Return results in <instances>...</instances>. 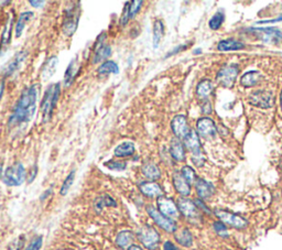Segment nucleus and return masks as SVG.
<instances>
[{"label":"nucleus","instance_id":"obj_16","mask_svg":"<svg viewBox=\"0 0 282 250\" xmlns=\"http://www.w3.org/2000/svg\"><path fill=\"white\" fill-rule=\"evenodd\" d=\"M139 190L143 195L150 199H158L163 195V190L157 182H142L139 184Z\"/></svg>","mask_w":282,"mask_h":250},{"label":"nucleus","instance_id":"obj_34","mask_svg":"<svg viewBox=\"0 0 282 250\" xmlns=\"http://www.w3.org/2000/svg\"><path fill=\"white\" fill-rule=\"evenodd\" d=\"M164 36V25L163 21L157 19L154 22V49H158L161 43L162 38Z\"/></svg>","mask_w":282,"mask_h":250},{"label":"nucleus","instance_id":"obj_47","mask_svg":"<svg viewBox=\"0 0 282 250\" xmlns=\"http://www.w3.org/2000/svg\"><path fill=\"white\" fill-rule=\"evenodd\" d=\"M194 203L197 204L198 208H201V209H202L203 211H205V213H207V214L211 213V210L208 209V208H207L206 205L204 204V202H203L202 200H200V199H199V200H195V201H194Z\"/></svg>","mask_w":282,"mask_h":250},{"label":"nucleus","instance_id":"obj_36","mask_svg":"<svg viewBox=\"0 0 282 250\" xmlns=\"http://www.w3.org/2000/svg\"><path fill=\"white\" fill-rule=\"evenodd\" d=\"M75 180V170L71 171L70 174L65 177V180L63 182V184L61 186V191H60V194L62 196H64L69 193V191L71 189V186L73 185V182Z\"/></svg>","mask_w":282,"mask_h":250},{"label":"nucleus","instance_id":"obj_42","mask_svg":"<svg viewBox=\"0 0 282 250\" xmlns=\"http://www.w3.org/2000/svg\"><path fill=\"white\" fill-rule=\"evenodd\" d=\"M42 243H43L42 236H36L31 240V243L28 245L26 250H40L42 247Z\"/></svg>","mask_w":282,"mask_h":250},{"label":"nucleus","instance_id":"obj_56","mask_svg":"<svg viewBox=\"0 0 282 250\" xmlns=\"http://www.w3.org/2000/svg\"><path fill=\"white\" fill-rule=\"evenodd\" d=\"M280 102H281V108H282V90H281V98H280Z\"/></svg>","mask_w":282,"mask_h":250},{"label":"nucleus","instance_id":"obj_4","mask_svg":"<svg viewBox=\"0 0 282 250\" xmlns=\"http://www.w3.org/2000/svg\"><path fill=\"white\" fill-rule=\"evenodd\" d=\"M136 236L143 247L156 250L160 245V235L158 230L150 225H143L137 230Z\"/></svg>","mask_w":282,"mask_h":250},{"label":"nucleus","instance_id":"obj_7","mask_svg":"<svg viewBox=\"0 0 282 250\" xmlns=\"http://www.w3.org/2000/svg\"><path fill=\"white\" fill-rule=\"evenodd\" d=\"M249 31L258 39L269 44H277L282 41V32L276 28H251Z\"/></svg>","mask_w":282,"mask_h":250},{"label":"nucleus","instance_id":"obj_46","mask_svg":"<svg viewBox=\"0 0 282 250\" xmlns=\"http://www.w3.org/2000/svg\"><path fill=\"white\" fill-rule=\"evenodd\" d=\"M37 174H38V167H37V166H33V167H31V169H30V172H29V175H27L28 183H32V182L35 181Z\"/></svg>","mask_w":282,"mask_h":250},{"label":"nucleus","instance_id":"obj_40","mask_svg":"<svg viewBox=\"0 0 282 250\" xmlns=\"http://www.w3.org/2000/svg\"><path fill=\"white\" fill-rule=\"evenodd\" d=\"M142 4L143 1H140V0H133V1L129 2V13H130V19L135 18L137 16V13L140 11Z\"/></svg>","mask_w":282,"mask_h":250},{"label":"nucleus","instance_id":"obj_10","mask_svg":"<svg viewBox=\"0 0 282 250\" xmlns=\"http://www.w3.org/2000/svg\"><path fill=\"white\" fill-rule=\"evenodd\" d=\"M157 206H158V210H159L161 214H163L164 216H166V217H169L171 219L178 218L180 216L178 204H176L172 199L165 198V196L162 195L160 198H158Z\"/></svg>","mask_w":282,"mask_h":250},{"label":"nucleus","instance_id":"obj_1","mask_svg":"<svg viewBox=\"0 0 282 250\" xmlns=\"http://www.w3.org/2000/svg\"><path fill=\"white\" fill-rule=\"evenodd\" d=\"M39 84H32L22 90L20 97L14 105L8 126L14 128L30 123L37 112V100L39 96Z\"/></svg>","mask_w":282,"mask_h":250},{"label":"nucleus","instance_id":"obj_43","mask_svg":"<svg viewBox=\"0 0 282 250\" xmlns=\"http://www.w3.org/2000/svg\"><path fill=\"white\" fill-rule=\"evenodd\" d=\"M23 244H25V236H19L16 240L9 245L7 250H21V248L23 247Z\"/></svg>","mask_w":282,"mask_h":250},{"label":"nucleus","instance_id":"obj_44","mask_svg":"<svg viewBox=\"0 0 282 250\" xmlns=\"http://www.w3.org/2000/svg\"><path fill=\"white\" fill-rule=\"evenodd\" d=\"M129 20H130V13H129V2H126L125 7H123V10H122V16L121 18V26L123 27L127 26Z\"/></svg>","mask_w":282,"mask_h":250},{"label":"nucleus","instance_id":"obj_38","mask_svg":"<svg viewBox=\"0 0 282 250\" xmlns=\"http://www.w3.org/2000/svg\"><path fill=\"white\" fill-rule=\"evenodd\" d=\"M223 22H224V13L223 12L215 13L211 20H209V28H211L212 30H218V29L222 27Z\"/></svg>","mask_w":282,"mask_h":250},{"label":"nucleus","instance_id":"obj_20","mask_svg":"<svg viewBox=\"0 0 282 250\" xmlns=\"http://www.w3.org/2000/svg\"><path fill=\"white\" fill-rule=\"evenodd\" d=\"M141 173L146 179L155 182L161 177V170L155 162L147 161L141 167Z\"/></svg>","mask_w":282,"mask_h":250},{"label":"nucleus","instance_id":"obj_28","mask_svg":"<svg viewBox=\"0 0 282 250\" xmlns=\"http://www.w3.org/2000/svg\"><path fill=\"white\" fill-rule=\"evenodd\" d=\"M133 240H135V234L131 230H122L116 237V245L119 248H129L132 246Z\"/></svg>","mask_w":282,"mask_h":250},{"label":"nucleus","instance_id":"obj_24","mask_svg":"<svg viewBox=\"0 0 282 250\" xmlns=\"http://www.w3.org/2000/svg\"><path fill=\"white\" fill-rule=\"evenodd\" d=\"M136 152V147L133 145L132 142L130 141H125V142H121L119 143V145L115 148L114 150V155L116 158H129V157H132L135 155Z\"/></svg>","mask_w":282,"mask_h":250},{"label":"nucleus","instance_id":"obj_2","mask_svg":"<svg viewBox=\"0 0 282 250\" xmlns=\"http://www.w3.org/2000/svg\"><path fill=\"white\" fill-rule=\"evenodd\" d=\"M60 94H61L60 83L51 84L49 87L46 88L40 105L43 123H47L51 120L52 115H53V112L56 107V104L59 102Z\"/></svg>","mask_w":282,"mask_h":250},{"label":"nucleus","instance_id":"obj_33","mask_svg":"<svg viewBox=\"0 0 282 250\" xmlns=\"http://www.w3.org/2000/svg\"><path fill=\"white\" fill-rule=\"evenodd\" d=\"M118 73H119V66L115 61H105L97 69L98 75H111Z\"/></svg>","mask_w":282,"mask_h":250},{"label":"nucleus","instance_id":"obj_17","mask_svg":"<svg viewBox=\"0 0 282 250\" xmlns=\"http://www.w3.org/2000/svg\"><path fill=\"white\" fill-rule=\"evenodd\" d=\"M172 182H173V186L175 191L178 192L180 195L183 198H186L191 194V184L186 181L181 172H174L172 175Z\"/></svg>","mask_w":282,"mask_h":250},{"label":"nucleus","instance_id":"obj_12","mask_svg":"<svg viewBox=\"0 0 282 250\" xmlns=\"http://www.w3.org/2000/svg\"><path fill=\"white\" fill-rule=\"evenodd\" d=\"M178 208L180 210V214H182L185 218L195 220L200 218V211L197 204L194 203L192 200L181 198L178 201Z\"/></svg>","mask_w":282,"mask_h":250},{"label":"nucleus","instance_id":"obj_19","mask_svg":"<svg viewBox=\"0 0 282 250\" xmlns=\"http://www.w3.org/2000/svg\"><path fill=\"white\" fill-rule=\"evenodd\" d=\"M195 190H197L200 200L202 201L211 198L215 192L214 185L203 179H197L195 181Z\"/></svg>","mask_w":282,"mask_h":250},{"label":"nucleus","instance_id":"obj_13","mask_svg":"<svg viewBox=\"0 0 282 250\" xmlns=\"http://www.w3.org/2000/svg\"><path fill=\"white\" fill-rule=\"evenodd\" d=\"M171 129L173 131L175 138L184 139L190 133V128L188 124V119L184 115H176L171 122Z\"/></svg>","mask_w":282,"mask_h":250},{"label":"nucleus","instance_id":"obj_49","mask_svg":"<svg viewBox=\"0 0 282 250\" xmlns=\"http://www.w3.org/2000/svg\"><path fill=\"white\" fill-rule=\"evenodd\" d=\"M163 249L164 250H180L173 243H171V242H165L163 245Z\"/></svg>","mask_w":282,"mask_h":250},{"label":"nucleus","instance_id":"obj_41","mask_svg":"<svg viewBox=\"0 0 282 250\" xmlns=\"http://www.w3.org/2000/svg\"><path fill=\"white\" fill-rule=\"evenodd\" d=\"M213 228L215 232H216L219 236L222 237H227L228 236V232H227V226L222 223L221 220H218V222H215L213 224Z\"/></svg>","mask_w":282,"mask_h":250},{"label":"nucleus","instance_id":"obj_3","mask_svg":"<svg viewBox=\"0 0 282 250\" xmlns=\"http://www.w3.org/2000/svg\"><path fill=\"white\" fill-rule=\"evenodd\" d=\"M27 179V172L22 163L16 162L8 167L2 175V182L7 186H20Z\"/></svg>","mask_w":282,"mask_h":250},{"label":"nucleus","instance_id":"obj_53","mask_svg":"<svg viewBox=\"0 0 282 250\" xmlns=\"http://www.w3.org/2000/svg\"><path fill=\"white\" fill-rule=\"evenodd\" d=\"M51 192H52V189H49V190H46L44 193L42 194V196H41V201H44L47 196H49L50 194H51Z\"/></svg>","mask_w":282,"mask_h":250},{"label":"nucleus","instance_id":"obj_54","mask_svg":"<svg viewBox=\"0 0 282 250\" xmlns=\"http://www.w3.org/2000/svg\"><path fill=\"white\" fill-rule=\"evenodd\" d=\"M128 250H142L140 246H137V245H132V246H130L128 248Z\"/></svg>","mask_w":282,"mask_h":250},{"label":"nucleus","instance_id":"obj_27","mask_svg":"<svg viewBox=\"0 0 282 250\" xmlns=\"http://www.w3.org/2000/svg\"><path fill=\"white\" fill-rule=\"evenodd\" d=\"M262 79V75L258 71H249L243 74L241 79V84L243 87H252L257 85Z\"/></svg>","mask_w":282,"mask_h":250},{"label":"nucleus","instance_id":"obj_18","mask_svg":"<svg viewBox=\"0 0 282 250\" xmlns=\"http://www.w3.org/2000/svg\"><path fill=\"white\" fill-rule=\"evenodd\" d=\"M12 28H13V18L12 16H9L8 20L6 21V23H4L1 37H0V55L6 51L8 45L10 44L12 37Z\"/></svg>","mask_w":282,"mask_h":250},{"label":"nucleus","instance_id":"obj_55","mask_svg":"<svg viewBox=\"0 0 282 250\" xmlns=\"http://www.w3.org/2000/svg\"><path fill=\"white\" fill-rule=\"evenodd\" d=\"M3 175V167H2V163H0V179H1Z\"/></svg>","mask_w":282,"mask_h":250},{"label":"nucleus","instance_id":"obj_32","mask_svg":"<svg viewBox=\"0 0 282 250\" xmlns=\"http://www.w3.org/2000/svg\"><path fill=\"white\" fill-rule=\"evenodd\" d=\"M214 86L213 83L209 80H203L198 84L197 87V95L200 98L206 99L209 95L213 93Z\"/></svg>","mask_w":282,"mask_h":250},{"label":"nucleus","instance_id":"obj_50","mask_svg":"<svg viewBox=\"0 0 282 250\" xmlns=\"http://www.w3.org/2000/svg\"><path fill=\"white\" fill-rule=\"evenodd\" d=\"M4 86H6V81H4V79L1 78V76H0V100H1L2 96H3Z\"/></svg>","mask_w":282,"mask_h":250},{"label":"nucleus","instance_id":"obj_22","mask_svg":"<svg viewBox=\"0 0 282 250\" xmlns=\"http://www.w3.org/2000/svg\"><path fill=\"white\" fill-rule=\"evenodd\" d=\"M170 156L175 161L182 162L185 160V149L182 141L178 138L172 139L170 143Z\"/></svg>","mask_w":282,"mask_h":250},{"label":"nucleus","instance_id":"obj_52","mask_svg":"<svg viewBox=\"0 0 282 250\" xmlns=\"http://www.w3.org/2000/svg\"><path fill=\"white\" fill-rule=\"evenodd\" d=\"M203 113H205V114L212 113V107H211V105H209L208 102L205 103V105L203 106Z\"/></svg>","mask_w":282,"mask_h":250},{"label":"nucleus","instance_id":"obj_9","mask_svg":"<svg viewBox=\"0 0 282 250\" xmlns=\"http://www.w3.org/2000/svg\"><path fill=\"white\" fill-rule=\"evenodd\" d=\"M238 72H240V70H238V67L236 65H229L223 67V69L218 72L216 76L218 84H221L223 87L232 88L237 80Z\"/></svg>","mask_w":282,"mask_h":250},{"label":"nucleus","instance_id":"obj_8","mask_svg":"<svg viewBox=\"0 0 282 250\" xmlns=\"http://www.w3.org/2000/svg\"><path fill=\"white\" fill-rule=\"evenodd\" d=\"M214 214L217 216L218 219L221 220L222 223H224L227 226H231V227H233V228L242 229L248 225L247 220L245 218H242V216L229 213V211H226V210L216 209L214 211Z\"/></svg>","mask_w":282,"mask_h":250},{"label":"nucleus","instance_id":"obj_51","mask_svg":"<svg viewBox=\"0 0 282 250\" xmlns=\"http://www.w3.org/2000/svg\"><path fill=\"white\" fill-rule=\"evenodd\" d=\"M29 3H30L32 7L39 8V7H42V4H44L45 1H43V0H41V1H35V0H30V1H29Z\"/></svg>","mask_w":282,"mask_h":250},{"label":"nucleus","instance_id":"obj_11","mask_svg":"<svg viewBox=\"0 0 282 250\" xmlns=\"http://www.w3.org/2000/svg\"><path fill=\"white\" fill-rule=\"evenodd\" d=\"M27 55H28L27 51H20L16 53V55H14L12 59L2 67L1 78L6 79L9 78V76H12L14 73H17V72L21 69L23 63H25Z\"/></svg>","mask_w":282,"mask_h":250},{"label":"nucleus","instance_id":"obj_30","mask_svg":"<svg viewBox=\"0 0 282 250\" xmlns=\"http://www.w3.org/2000/svg\"><path fill=\"white\" fill-rule=\"evenodd\" d=\"M112 46L108 44H104L103 46L98 47V49L94 50V55H93V64H97L100 63V62H105L108 57H111L112 55Z\"/></svg>","mask_w":282,"mask_h":250},{"label":"nucleus","instance_id":"obj_26","mask_svg":"<svg viewBox=\"0 0 282 250\" xmlns=\"http://www.w3.org/2000/svg\"><path fill=\"white\" fill-rule=\"evenodd\" d=\"M32 18H33V12L31 11L22 12L20 16H19L16 23V28H14V36H16V38H20L22 36L27 23L30 22L32 20Z\"/></svg>","mask_w":282,"mask_h":250},{"label":"nucleus","instance_id":"obj_31","mask_svg":"<svg viewBox=\"0 0 282 250\" xmlns=\"http://www.w3.org/2000/svg\"><path fill=\"white\" fill-rule=\"evenodd\" d=\"M245 47V44L241 41H236L234 39H229V40H223L217 44V49L218 51L222 52H227V51H237V50H242Z\"/></svg>","mask_w":282,"mask_h":250},{"label":"nucleus","instance_id":"obj_35","mask_svg":"<svg viewBox=\"0 0 282 250\" xmlns=\"http://www.w3.org/2000/svg\"><path fill=\"white\" fill-rule=\"evenodd\" d=\"M94 206H95V209H96L97 211H100L104 208H106V206L107 208H116L117 203H116V201L112 198V196L103 195L95 201Z\"/></svg>","mask_w":282,"mask_h":250},{"label":"nucleus","instance_id":"obj_39","mask_svg":"<svg viewBox=\"0 0 282 250\" xmlns=\"http://www.w3.org/2000/svg\"><path fill=\"white\" fill-rule=\"evenodd\" d=\"M181 174L183 175L184 179L188 181L190 184L197 181V174H195V171L189 166H184L182 167V170H181Z\"/></svg>","mask_w":282,"mask_h":250},{"label":"nucleus","instance_id":"obj_25","mask_svg":"<svg viewBox=\"0 0 282 250\" xmlns=\"http://www.w3.org/2000/svg\"><path fill=\"white\" fill-rule=\"evenodd\" d=\"M78 72H79L78 60L73 59L70 62L68 69H66L65 73H64V81L63 82H64L65 87H70V86L73 84L76 75H78Z\"/></svg>","mask_w":282,"mask_h":250},{"label":"nucleus","instance_id":"obj_37","mask_svg":"<svg viewBox=\"0 0 282 250\" xmlns=\"http://www.w3.org/2000/svg\"><path fill=\"white\" fill-rule=\"evenodd\" d=\"M105 167L113 171H123V170H126L127 163L121 161V160H111V161L105 162Z\"/></svg>","mask_w":282,"mask_h":250},{"label":"nucleus","instance_id":"obj_21","mask_svg":"<svg viewBox=\"0 0 282 250\" xmlns=\"http://www.w3.org/2000/svg\"><path fill=\"white\" fill-rule=\"evenodd\" d=\"M183 145L189 151L192 152V155H197V153L202 152V150H201L200 137L197 131L191 130L188 136L183 139Z\"/></svg>","mask_w":282,"mask_h":250},{"label":"nucleus","instance_id":"obj_45","mask_svg":"<svg viewBox=\"0 0 282 250\" xmlns=\"http://www.w3.org/2000/svg\"><path fill=\"white\" fill-rule=\"evenodd\" d=\"M192 161L197 167H202L205 162V157L203 152L197 153V155H192Z\"/></svg>","mask_w":282,"mask_h":250},{"label":"nucleus","instance_id":"obj_23","mask_svg":"<svg viewBox=\"0 0 282 250\" xmlns=\"http://www.w3.org/2000/svg\"><path fill=\"white\" fill-rule=\"evenodd\" d=\"M57 64H59V57L56 55H52L45 61L44 65L42 67V73H41L43 81L50 80L52 76L54 75Z\"/></svg>","mask_w":282,"mask_h":250},{"label":"nucleus","instance_id":"obj_29","mask_svg":"<svg viewBox=\"0 0 282 250\" xmlns=\"http://www.w3.org/2000/svg\"><path fill=\"white\" fill-rule=\"evenodd\" d=\"M174 238L176 243L182 247H191L193 245V236L188 228H183L175 232Z\"/></svg>","mask_w":282,"mask_h":250},{"label":"nucleus","instance_id":"obj_14","mask_svg":"<svg viewBox=\"0 0 282 250\" xmlns=\"http://www.w3.org/2000/svg\"><path fill=\"white\" fill-rule=\"evenodd\" d=\"M249 103L260 108H270L275 104V98L270 92L257 90V92L250 95Z\"/></svg>","mask_w":282,"mask_h":250},{"label":"nucleus","instance_id":"obj_5","mask_svg":"<svg viewBox=\"0 0 282 250\" xmlns=\"http://www.w3.org/2000/svg\"><path fill=\"white\" fill-rule=\"evenodd\" d=\"M80 6L79 3H74V6L70 7L65 12V18L63 21V25H62V31H63L64 36L66 37H72L75 33L76 29L79 26V20H80Z\"/></svg>","mask_w":282,"mask_h":250},{"label":"nucleus","instance_id":"obj_6","mask_svg":"<svg viewBox=\"0 0 282 250\" xmlns=\"http://www.w3.org/2000/svg\"><path fill=\"white\" fill-rule=\"evenodd\" d=\"M148 215L154 220L157 226H159L161 229H163L166 233H175L176 232V224L173 219L166 217L163 214H161L155 206L148 205L146 208Z\"/></svg>","mask_w":282,"mask_h":250},{"label":"nucleus","instance_id":"obj_48","mask_svg":"<svg viewBox=\"0 0 282 250\" xmlns=\"http://www.w3.org/2000/svg\"><path fill=\"white\" fill-rule=\"evenodd\" d=\"M186 47H188V45H185V44H183V45H180V46H178V47H175V49H173V51L169 52L168 54L165 55V57H166V59H168V57H170V56H172V55L176 54V53H179L180 51H183L184 49H186Z\"/></svg>","mask_w":282,"mask_h":250},{"label":"nucleus","instance_id":"obj_15","mask_svg":"<svg viewBox=\"0 0 282 250\" xmlns=\"http://www.w3.org/2000/svg\"><path fill=\"white\" fill-rule=\"evenodd\" d=\"M197 129L198 134L205 139L214 138L216 134V126L211 118L203 117L200 118L197 123Z\"/></svg>","mask_w":282,"mask_h":250}]
</instances>
